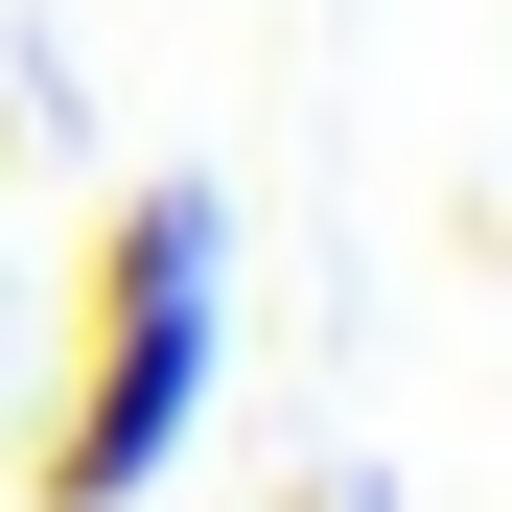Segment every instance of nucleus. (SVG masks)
I'll list each match as a JSON object with an SVG mask.
<instances>
[{
    "mask_svg": "<svg viewBox=\"0 0 512 512\" xmlns=\"http://www.w3.org/2000/svg\"><path fill=\"white\" fill-rule=\"evenodd\" d=\"M210 326H233V210L187 187V163H140V187L94 210V256H70V396L24 443V512H140L163 466H187Z\"/></svg>",
    "mask_w": 512,
    "mask_h": 512,
    "instance_id": "nucleus-1",
    "label": "nucleus"
},
{
    "mask_svg": "<svg viewBox=\"0 0 512 512\" xmlns=\"http://www.w3.org/2000/svg\"><path fill=\"white\" fill-rule=\"evenodd\" d=\"M303 512H326V489H303Z\"/></svg>",
    "mask_w": 512,
    "mask_h": 512,
    "instance_id": "nucleus-2",
    "label": "nucleus"
}]
</instances>
